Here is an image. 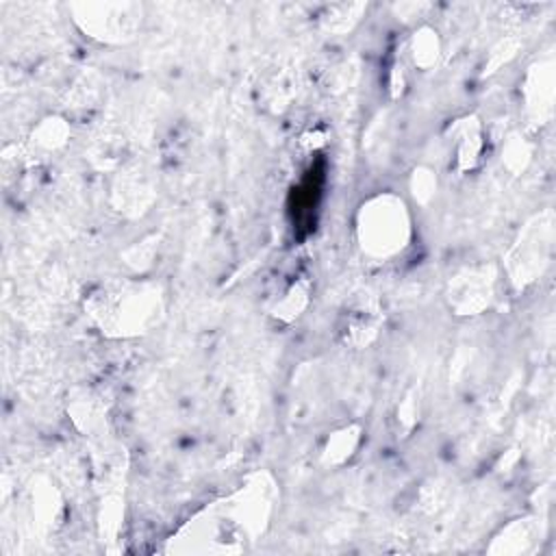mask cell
<instances>
[{
  "mask_svg": "<svg viewBox=\"0 0 556 556\" xmlns=\"http://www.w3.org/2000/svg\"><path fill=\"white\" fill-rule=\"evenodd\" d=\"M363 245L378 254H389L402 248L406 235V215L400 202L391 198L374 200L361 219Z\"/></svg>",
  "mask_w": 556,
  "mask_h": 556,
  "instance_id": "cell-1",
  "label": "cell"
}]
</instances>
